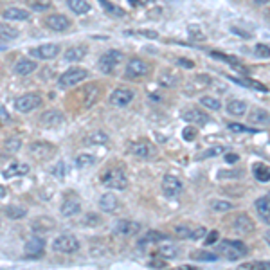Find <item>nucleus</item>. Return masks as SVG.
<instances>
[{"mask_svg":"<svg viewBox=\"0 0 270 270\" xmlns=\"http://www.w3.org/2000/svg\"><path fill=\"white\" fill-rule=\"evenodd\" d=\"M123 60H124V54L121 53V51L110 49V51H107V53L101 54V58H99V62H98V67L101 72L110 74L123 63Z\"/></svg>","mask_w":270,"mask_h":270,"instance_id":"nucleus-1","label":"nucleus"},{"mask_svg":"<svg viewBox=\"0 0 270 270\" xmlns=\"http://www.w3.org/2000/svg\"><path fill=\"white\" fill-rule=\"evenodd\" d=\"M53 250L62 254H72L79 250V240L74 234H60L53 240Z\"/></svg>","mask_w":270,"mask_h":270,"instance_id":"nucleus-2","label":"nucleus"},{"mask_svg":"<svg viewBox=\"0 0 270 270\" xmlns=\"http://www.w3.org/2000/svg\"><path fill=\"white\" fill-rule=\"evenodd\" d=\"M103 184L110 189L123 191V189L128 188V176H126V173H124V169L114 168L108 173H105V176H103Z\"/></svg>","mask_w":270,"mask_h":270,"instance_id":"nucleus-3","label":"nucleus"},{"mask_svg":"<svg viewBox=\"0 0 270 270\" xmlns=\"http://www.w3.org/2000/svg\"><path fill=\"white\" fill-rule=\"evenodd\" d=\"M220 252L231 261H236V259L247 256V247L238 240H223L220 243Z\"/></svg>","mask_w":270,"mask_h":270,"instance_id":"nucleus-4","label":"nucleus"},{"mask_svg":"<svg viewBox=\"0 0 270 270\" xmlns=\"http://www.w3.org/2000/svg\"><path fill=\"white\" fill-rule=\"evenodd\" d=\"M86 78H88V72H86L85 69H81V67H72V69L65 70V72L60 76L58 85L62 86V88H69V86L78 85V83H81L83 79H86Z\"/></svg>","mask_w":270,"mask_h":270,"instance_id":"nucleus-5","label":"nucleus"},{"mask_svg":"<svg viewBox=\"0 0 270 270\" xmlns=\"http://www.w3.org/2000/svg\"><path fill=\"white\" fill-rule=\"evenodd\" d=\"M40 105H41L40 94H24L15 99V110L20 112V114H29V112H33Z\"/></svg>","mask_w":270,"mask_h":270,"instance_id":"nucleus-6","label":"nucleus"},{"mask_svg":"<svg viewBox=\"0 0 270 270\" xmlns=\"http://www.w3.org/2000/svg\"><path fill=\"white\" fill-rule=\"evenodd\" d=\"M133 98H135L133 90L128 88V86H119V88H115L110 94L108 101H110L112 107L123 108V107H126V105H130V103L133 101Z\"/></svg>","mask_w":270,"mask_h":270,"instance_id":"nucleus-7","label":"nucleus"},{"mask_svg":"<svg viewBox=\"0 0 270 270\" xmlns=\"http://www.w3.org/2000/svg\"><path fill=\"white\" fill-rule=\"evenodd\" d=\"M24 252H25V258H31V259L41 258L45 254V240L38 236V234L27 238V242L24 245Z\"/></svg>","mask_w":270,"mask_h":270,"instance_id":"nucleus-8","label":"nucleus"},{"mask_svg":"<svg viewBox=\"0 0 270 270\" xmlns=\"http://www.w3.org/2000/svg\"><path fill=\"white\" fill-rule=\"evenodd\" d=\"M150 69H152L150 63L144 62L143 58H131L126 65V78H143V76H146L150 72Z\"/></svg>","mask_w":270,"mask_h":270,"instance_id":"nucleus-9","label":"nucleus"},{"mask_svg":"<svg viewBox=\"0 0 270 270\" xmlns=\"http://www.w3.org/2000/svg\"><path fill=\"white\" fill-rule=\"evenodd\" d=\"M128 152L133 157H137V159H152V157H155L157 150H155V146H153L152 143H148V141H137V143L130 144Z\"/></svg>","mask_w":270,"mask_h":270,"instance_id":"nucleus-10","label":"nucleus"},{"mask_svg":"<svg viewBox=\"0 0 270 270\" xmlns=\"http://www.w3.org/2000/svg\"><path fill=\"white\" fill-rule=\"evenodd\" d=\"M60 45L56 43H43V45H38V47H33V49L29 51V54L36 60H53L60 54Z\"/></svg>","mask_w":270,"mask_h":270,"instance_id":"nucleus-11","label":"nucleus"},{"mask_svg":"<svg viewBox=\"0 0 270 270\" xmlns=\"http://www.w3.org/2000/svg\"><path fill=\"white\" fill-rule=\"evenodd\" d=\"M162 193L168 198H176L182 193V180L175 175H166L162 178Z\"/></svg>","mask_w":270,"mask_h":270,"instance_id":"nucleus-12","label":"nucleus"},{"mask_svg":"<svg viewBox=\"0 0 270 270\" xmlns=\"http://www.w3.org/2000/svg\"><path fill=\"white\" fill-rule=\"evenodd\" d=\"M29 155L33 157V159L36 160H45L49 159L51 155H53L54 152V146L49 143H41V141H38V143H31L29 144Z\"/></svg>","mask_w":270,"mask_h":270,"instance_id":"nucleus-13","label":"nucleus"},{"mask_svg":"<svg viewBox=\"0 0 270 270\" xmlns=\"http://www.w3.org/2000/svg\"><path fill=\"white\" fill-rule=\"evenodd\" d=\"M180 117L184 119V121H188L189 124H200V126H205L211 121V117L204 110H198V108H186L180 114Z\"/></svg>","mask_w":270,"mask_h":270,"instance_id":"nucleus-14","label":"nucleus"},{"mask_svg":"<svg viewBox=\"0 0 270 270\" xmlns=\"http://www.w3.org/2000/svg\"><path fill=\"white\" fill-rule=\"evenodd\" d=\"M141 231V223L133 220H117L114 223V233L119 236H135Z\"/></svg>","mask_w":270,"mask_h":270,"instance_id":"nucleus-15","label":"nucleus"},{"mask_svg":"<svg viewBox=\"0 0 270 270\" xmlns=\"http://www.w3.org/2000/svg\"><path fill=\"white\" fill-rule=\"evenodd\" d=\"M45 25L51 29V31H56V33H62L67 31L70 27V20L65 15H49L45 18Z\"/></svg>","mask_w":270,"mask_h":270,"instance_id":"nucleus-16","label":"nucleus"},{"mask_svg":"<svg viewBox=\"0 0 270 270\" xmlns=\"http://www.w3.org/2000/svg\"><path fill=\"white\" fill-rule=\"evenodd\" d=\"M65 121V115L62 112L58 110V108H53V110H47L43 115L40 117V124L45 128H53L58 126V124H62Z\"/></svg>","mask_w":270,"mask_h":270,"instance_id":"nucleus-17","label":"nucleus"},{"mask_svg":"<svg viewBox=\"0 0 270 270\" xmlns=\"http://www.w3.org/2000/svg\"><path fill=\"white\" fill-rule=\"evenodd\" d=\"M60 211H62V214L65 218H72V216H76V214L81 213V202H79L78 198H74V197L65 198L63 204H62V207H60Z\"/></svg>","mask_w":270,"mask_h":270,"instance_id":"nucleus-18","label":"nucleus"},{"mask_svg":"<svg viewBox=\"0 0 270 270\" xmlns=\"http://www.w3.org/2000/svg\"><path fill=\"white\" fill-rule=\"evenodd\" d=\"M233 229L236 231L238 234H249L254 231V221L250 220L247 214H238L233 220Z\"/></svg>","mask_w":270,"mask_h":270,"instance_id":"nucleus-19","label":"nucleus"},{"mask_svg":"<svg viewBox=\"0 0 270 270\" xmlns=\"http://www.w3.org/2000/svg\"><path fill=\"white\" fill-rule=\"evenodd\" d=\"M117 207H119V200L115 195H112V193L101 195V198H99V209H101L103 213H115Z\"/></svg>","mask_w":270,"mask_h":270,"instance_id":"nucleus-20","label":"nucleus"},{"mask_svg":"<svg viewBox=\"0 0 270 270\" xmlns=\"http://www.w3.org/2000/svg\"><path fill=\"white\" fill-rule=\"evenodd\" d=\"M2 18L9 22H22L29 18V11L22 8H6L4 11H2Z\"/></svg>","mask_w":270,"mask_h":270,"instance_id":"nucleus-21","label":"nucleus"},{"mask_svg":"<svg viewBox=\"0 0 270 270\" xmlns=\"http://www.w3.org/2000/svg\"><path fill=\"white\" fill-rule=\"evenodd\" d=\"M249 123L258 124V126H268L270 124V114L263 108H252L249 114Z\"/></svg>","mask_w":270,"mask_h":270,"instance_id":"nucleus-22","label":"nucleus"},{"mask_svg":"<svg viewBox=\"0 0 270 270\" xmlns=\"http://www.w3.org/2000/svg\"><path fill=\"white\" fill-rule=\"evenodd\" d=\"M36 62H33V60H27V58H20L17 63H15V67H13V70L18 74V76H27V74H33L34 70H36Z\"/></svg>","mask_w":270,"mask_h":270,"instance_id":"nucleus-23","label":"nucleus"},{"mask_svg":"<svg viewBox=\"0 0 270 270\" xmlns=\"http://www.w3.org/2000/svg\"><path fill=\"white\" fill-rule=\"evenodd\" d=\"M227 114L233 115V117H243V115L247 114V110H249V107H247V103L242 101V99H233V101L227 103Z\"/></svg>","mask_w":270,"mask_h":270,"instance_id":"nucleus-24","label":"nucleus"},{"mask_svg":"<svg viewBox=\"0 0 270 270\" xmlns=\"http://www.w3.org/2000/svg\"><path fill=\"white\" fill-rule=\"evenodd\" d=\"M254 205H256V211H258L259 218H261L265 223L270 225V195L258 198Z\"/></svg>","mask_w":270,"mask_h":270,"instance_id":"nucleus-25","label":"nucleus"},{"mask_svg":"<svg viewBox=\"0 0 270 270\" xmlns=\"http://www.w3.org/2000/svg\"><path fill=\"white\" fill-rule=\"evenodd\" d=\"M159 254L162 256V258H166V259H175V258H178L180 249H178V245H175V243L168 242V240H164V242H160Z\"/></svg>","mask_w":270,"mask_h":270,"instance_id":"nucleus-26","label":"nucleus"},{"mask_svg":"<svg viewBox=\"0 0 270 270\" xmlns=\"http://www.w3.org/2000/svg\"><path fill=\"white\" fill-rule=\"evenodd\" d=\"M86 54V47L85 45H74V47H69V49L65 51V60L67 62H81L83 58H85Z\"/></svg>","mask_w":270,"mask_h":270,"instance_id":"nucleus-27","label":"nucleus"},{"mask_svg":"<svg viewBox=\"0 0 270 270\" xmlns=\"http://www.w3.org/2000/svg\"><path fill=\"white\" fill-rule=\"evenodd\" d=\"M67 8L76 15H86V13H90L92 6L86 0H67Z\"/></svg>","mask_w":270,"mask_h":270,"instance_id":"nucleus-28","label":"nucleus"},{"mask_svg":"<svg viewBox=\"0 0 270 270\" xmlns=\"http://www.w3.org/2000/svg\"><path fill=\"white\" fill-rule=\"evenodd\" d=\"M27 171H29L27 164L13 162L8 169H4V171H2V176H4V178H11V176H17V175H25Z\"/></svg>","mask_w":270,"mask_h":270,"instance_id":"nucleus-29","label":"nucleus"},{"mask_svg":"<svg viewBox=\"0 0 270 270\" xmlns=\"http://www.w3.org/2000/svg\"><path fill=\"white\" fill-rule=\"evenodd\" d=\"M108 139H110V137H108L105 131L98 130V131H94V133L86 135L85 144H88V146H99V144H107Z\"/></svg>","mask_w":270,"mask_h":270,"instance_id":"nucleus-30","label":"nucleus"},{"mask_svg":"<svg viewBox=\"0 0 270 270\" xmlns=\"http://www.w3.org/2000/svg\"><path fill=\"white\" fill-rule=\"evenodd\" d=\"M4 214L8 218H11V220H20V218H24L25 214H27V211H25V207H22V205H6L4 207Z\"/></svg>","mask_w":270,"mask_h":270,"instance_id":"nucleus-31","label":"nucleus"},{"mask_svg":"<svg viewBox=\"0 0 270 270\" xmlns=\"http://www.w3.org/2000/svg\"><path fill=\"white\" fill-rule=\"evenodd\" d=\"M164 240H168V236H166L164 233H159V231H148V233L143 236V240H141V245H146V243H159V242H164Z\"/></svg>","mask_w":270,"mask_h":270,"instance_id":"nucleus-32","label":"nucleus"},{"mask_svg":"<svg viewBox=\"0 0 270 270\" xmlns=\"http://www.w3.org/2000/svg\"><path fill=\"white\" fill-rule=\"evenodd\" d=\"M96 164V157L90 155V153H79L78 157H76V166H78L79 169H86L90 168V166H94Z\"/></svg>","mask_w":270,"mask_h":270,"instance_id":"nucleus-33","label":"nucleus"},{"mask_svg":"<svg viewBox=\"0 0 270 270\" xmlns=\"http://www.w3.org/2000/svg\"><path fill=\"white\" fill-rule=\"evenodd\" d=\"M254 176L259 180V182H268L270 180V168L265 164H256L254 166Z\"/></svg>","mask_w":270,"mask_h":270,"instance_id":"nucleus-34","label":"nucleus"},{"mask_svg":"<svg viewBox=\"0 0 270 270\" xmlns=\"http://www.w3.org/2000/svg\"><path fill=\"white\" fill-rule=\"evenodd\" d=\"M200 103L207 108V110H220L221 108V103L218 101L216 98H211V96H202Z\"/></svg>","mask_w":270,"mask_h":270,"instance_id":"nucleus-35","label":"nucleus"},{"mask_svg":"<svg viewBox=\"0 0 270 270\" xmlns=\"http://www.w3.org/2000/svg\"><path fill=\"white\" fill-rule=\"evenodd\" d=\"M211 209H213L214 213H227V211H231V209H234V205L231 204V202L227 200H216L211 204Z\"/></svg>","mask_w":270,"mask_h":270,"instance_id":"nucleus-36","label":"nucleus"},{"mask_svg":"<svg viewBox=\"0 0 270 270\" xmlns=\"http://www.w3.org/2000/svg\"><path fill=\"white\" fill-rule=\"evenodd\" d=\"M0 33H2V38H4V40H15V38H18V29L11 27V25H8V24H2Z\"/></svg>","mask_w":270,"mask_h":270,"instance_id":"nucleus-37","label":"nucleus"},{"mask_svg":"<svg viewBox=\"0 0 270 270\" xmlns=\"http://www.w3.org/2000/svg\"><path fill=\"white\" fill-rule=\"evenodd\" d=\"M193 259H197V261H216L218 256L213 252H204V250H198V252H193L191 254Z\"/></svg>","mask_w":270,"mask_h":270,"instance_id":"nucleus-38","label":"nucleus"},{"mask_svg":"<svg viewBox=\"0 0 270 270\" xmlns=\"http://www.w3.org/2000/svg\"><path fill=\"white\" fill-rule=\"evenodd\" d=\"M223 152H225V150L221 146H213V148H209V150H205V152H202L197 159L204 160V159H209V157H218V155H221Z\"/></svg>","mask_w":270,"mask_h":270,"instance_id":"nucleus-39","label":"nucleus"},{"mask_svg":"<svg viewBox=\"0 0 270 270\" xmlns=\"http://www.w3.org/2000/svg\"><path fill=\"white\" fill-rule=\"evenodd\" d=\"M207 234V231H205V227H202V225H198V227H195V229L191 231V234H189V240H202V238Z\"/></svg>","mask_w":270,"mask_h":270,"instance_id":"nucleus-40","label":"nucleus"},{"mask_svg":"<svg viewBox=\"0 0 270 270\" xmlns=\"http://www.w3.org/2000/svg\"><path fill=\"white\" fill-rule=\"evenodd\" d=\"M182 137H184L188 143L195 141V139H197V128H195V126H186L184 131H182Z\"/></svg>","mask_w":270,"mask_h":270,"instance_id":"nucleus-41","label":"nucleus"},{"mask_svg":"<svg viewBox=\"0 0 270 270\" xmlns=\"http://www.w3.org/2000/svg\"><path fill=\"white\" fill-rule=\"evenodd\" d=\"M193 229H189L188 225H176L175 233L180 236V240H189V234H191Z\"/></svg>","mask_w":270,"mask_h":270,"instance_id":"nucleus-42","label":"nucleus"},{"mask_svg":"<svg viewBox=\"0 0 270 270\" xmlns=\"http://www.w3.org/2000/svg\"><path fill=\"white\" fill-rule=\"evenodd\" d=\"M256 54L261 58H268L270 56V47L268 45H263V43H258L256 45Z\"/></svg>","mask_w":270,"mask_h":270,"instance_id":"nucleus-43","label":"nucleus"},{"mask_svg":"<svg viewBox=\"0 0 270 270\" xmlns=\"http://www.w3.org/2000/svg\"><path fill=\"white\" fill-rule=\"evenodd\" d=\"M53 173L58 176H65L67 175V164L65 162H58L53 168Z\"/></svg>","mask_w":270,"mask_h":270,"instance_id":"nucleus-44","label":"nucleus"},{"mask_svg":"<svg viewBox=\"0 0 270 270\" xmlns=\"http://www.w3.org/2000/svg\"><path fill=\"white\" fill-rule=\"evenodd\" d=\"M20 144H22L20 139H11V141H8V144H6V146H8L9 152H18Z\"/></svg>","mask_w":270,"mask_h":270,"instance_id":"nucleus-45","label":"nucleus"},{"mask_svg":"<svg viewBox=\"0 0 270 270\" xmlns=\"http://www.w3.org/2000/svg\"><path fill=\"white\" fill-rule=\"evenodd\" d=\"M105 8H107V11H110V13H115V15H123V11H117V8L115 6H112L110 2H107V0H99Z\"/></svg>","mask_w":270,"mask_h":270,"instance_id":"nucleus-46","label":"nucleus"},{"mask_svg":"<svg viewBox=\"0 0 270 270\" xmlns=\"http://www.w3.org/2000/svg\"><path fill=\"white\" fill-rule=\"evenodd\" d=\"M216 240H218V231H211V234L207 236L205 243H207V245H213V243H216Z\"/></svg>","mask_w":270,"mask_h":270,"instance_id":"nucleus-47","label":"nucleus"},{"mask_svg":"<svg viewBox=\"0 0 270 270\" xmlns=\"http://www.w3.org/2000/svg\"><path fill=\"white\" fill-rule=\"evenodd\" d=\"M229 128L233 131H249V128H245V126H242V124H236V123H231L229 124Z\"/></svg>","mask_w":270,"mask_h":270,"instance_id":"nucleus-48","label":"nucleus"},{"mask_svg":"<svg viewBox=\"0 0 270 270\" xmlns=\"http://www.w3.org/2000/svg\"><path fill=\"white\" fill-rule=\"evenodd\" d=\"M139 34H144V36H148V38H157V33L155 31H137Z\"/></svg>","mask_w":270,"mask_h":270,"instance_id":"nucleus-49","label":"nucleus"},{"mask_svg":"<svg viewBox=\"0 0 270 270\" xmlns=\"http://www.w3.org/2000/svg\"><path fill=\"white\" fill-rule=\"evenodd\" d=\"M178 65H186V69H191V67H195V65H193V62H188V60H178Z\"/></svg>","mask_w":270,"mask_h":270,"instance_id":"nucleus-50","label":"nucleus"},{"mask_svg":"<svg viewBox=\"0 0 270 270\" xmlns=\"http://www.w3.org/2000/svg\"><path fill=\"white\" fill-rule=\"evenodd\" d=\"M225 159H227V162H236V160H238V155H227Z\"/></svg>","mask_w":270,"mask_h":270,"instance_id":"nucleus-51","label":"nucleus"},{"mask_svg":"<svg viewBox=\"0 0 270 270\" xmlns=\"http://www.w3.org/2000/svg\"><path fill=\"white\" fill-rule=\"evenodd\" d=\"M265 242L268 243V247H270V231H266L265 233Z\"/></svg>","mask_w":270,"mask_h":270,"instance_id":"nucleus-52","label":"nucleus"},{"mask_svg":"<svg viewBox=\"0 0 270 270\" xmlns=\"http://www.w3.org/2000/svg\"><path fill=\"white\" fill-rule=\"evenodd\" d=\"M131 2H137V4H148V2H152V0H131Z\"/></svg>","mask_w":270,"mask_h":270,"instance_id":"nucleus-53","label":"nucleus"},{"mask_svg":"<svg viewBox=\"0 0 270 270\" xmlns=\"http://www.w3.org/2000/svg\"><path fill=\"white\" fill-rule=\"evenodd\" d=\"M254 2H256V4H259V6H261V4H266V2H270V0H254Z\"/></svg>","mask_w":270,"mask_h":270,"instance_id":"nucleus-54","label":"nucleus"}]
</instances>
